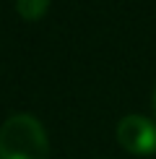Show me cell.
Listing matches in <instances>:
<instances>
[{
  "mask_svg": "<svg viewBox=\"0 0 156 159\" xmlns=\"http://www.w3.org/2000/svg\"><path fill=\"white\" fill-rule=\"evenodd\" d=\"M0 159H50V141L31 115H13L0 125Z\"/></svg>",
  "mask_w": 156,
  "mask_h": 159,
  "instance_id": "6da1fadb",
  "label": "cell"
},
{
  "mask_svg": "<svg viewBox=\"0 0 156 159\" xmlns=\"http://www.w3.org/2000/svg\"><path fill=\"white\" fill-rule=\"evenodd\" d=\"M117 141L130 154H154L156 151V125L148 117L128 115L117 123Z\"/></svg>",
  "mask_w": 156,
  "mask_h": 159,
  "instance_id": "7a4b0ae2",
  "label": "cell"
},
{
  "mask_svg": "<svg viewBox=\"0 0 156 159\" xmlns=\"http://www.w3.org/2000/svg\"><path fill=\"white\" fill-rule=\"evenodd\" d=\"M50 0H16V11L24 21H39L47 13Z\"/></svg>",
  "mask_w": 156,
  "mask_h": 159,
  "instance_id": "3957f363",
  "label": "cell"
},
{
  "mask_svg": "<svg viewBox=\"0 0 156 159\" xmlns=\"http://www.w3.org/2000/svg\"><path fill=\"white\" fill-rule=\"evenodd\" d=\"M154 112H156V91H154Z\"/></svg>",
  "mask_w": 156,
  "mask_h": 159,
  "instance_id": "277c9868",
  "label": "cell"
}]
</instances>
